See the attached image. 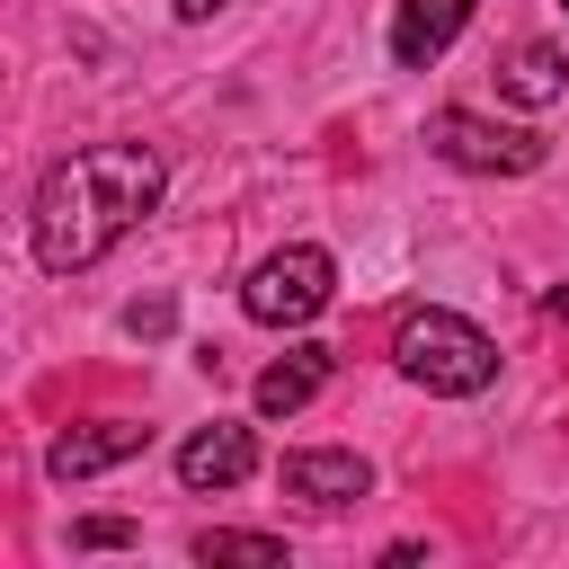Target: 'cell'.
Listing matches in <instances>:
<instances>
[{
    "mask_svg": "<svg viewBox=\"0 0 569 569\" xmlns=\"http://www.w3.org/2000/svg\"><path fill=\"white\" fill-rule=\"evenodd\" d=\"M160 151L151 142H89L71 160H53L36 178V213H27V240H36V267L44 276H80L98 267L151 204H160Z\"/></svg>",
    "mask_w": 569,
    "mask_h": 569,
    "instance_id": "cell-1",
    "label": "cell"
},
{
    "mask_svg": "<svg viewBox=\"0 0 569 569\" xmlns=\"http://www.w3.org/2000/svg\"><path fill=\"white\" fill-rule=\"evenodd\" d=\"M391 356H400V373H409L418 391H436V400H471V391L498 382V347H489V329H471L462 311H436V302L400 320Z\"/></svg>",
    "mask_w": 569,
    "mask_h": 569,
    "instance_id": "cell-2",
    "label": "cell"
},
{
    "mask_svg": "<svg viewBox=\"0 0 569 569\" xmlns=\"http://www.w3.org/2000/svg\"><path fill=\"white\" fill-rule=\"evenodd\" d=\"M329 284H338L329 249L293 240V249H276V258H258V267H249V284H240V311H249L258 329H302V320L329 302Z\"/></svg>",
    "mask_w": 569,
    "mask_h": 569,
    "instance_id": "cell-3",
    "label": "cell"
},
{
    "mask_svg": "<svg viewBox=\"0 0 569 569\" xmlns=\"http://www.w3.org/2000/svg\"><path fill=\"white\" fill-rule=\"evenodd\" d=\"M427 151L453 160V169H480V178H525L542 169V133L533 124H489L471 107H436L427 116Z\"/></svg>",
    "mask_w": 569,
    "mask_h": 569,
    "instance_id": "cell-4",
    "label": "cell"
},
{
    "mask_svg": "<svg viewBox=\"0 0 569 569\" xmlns=\"http://www.w3.org/2000/svg\"><path fill=\"white\" fill-rule=\"evenodd\" d=\"M142 445H151V427H133V418H89V427H62V436L44 445V471H53V480H89V471L133 462Z\"/></svg>",
    "mask_w": 569,
    "mask_h": 569,
    "instance_id": "cell-5",
    "label": "cell"
},
{
    "mask_svg": "<svg viewBox=\"0 0 569 569\" xmlns=\"http://www.w3.org/2000/svg\"><path fill=\"white\" fill-rule=\"evenodd\" d=\"M249 471H258V436L231 427V418H213V427H196V436L178 445V480H187V489H240Z\"/></svg>",
    "mask_w": 569,
    "mask_h": 569,
    "instance_id": "cell-6",
    "label": "cell"
},
{
    "mask_svg": "<svg viewBox=\"0 0 569 569\" xmlns=\"http://www.w3.org/2000/svg\"><path fill=\"white\" fill-rule=\"evenodd\" d=\"M462 27H471V0H391V62L427 71Z\"/></svg>",
    "mask_w": 569,
    "mask_h": 569,
    "instance_id": "cell-7",
    "label": "cell"
},
{
    "mask_svg": "<svg viewBox=\"0 0 569 569\" xmlns=\"http://www.w3.org/2000/svg\"><path fill=\"white\" fill-rule=\"evenodd\" d=\"M284 489L311 498V507H356V498L373 489V462H365V453H329V445H311V453H284Z\"/></svg>",
    "mask_w": 569,
    "mask_h": 569,
    "instance_id": "cell-8",
    "label": "cell"
},
{
    "mask_svg": "<svg viewBox=\"0 0 569 569\" xmlns=\"http://www.w3.org/2000/svg\"><path fill=\"white\" fill-rule=\"evenodd\" d=\"M320 382H329V347H284L267 373H258V418H293V409H311L320 400Z\"/></svg>",
    "mask_w": 569,
    "mask_h": 569,
    "instance_id": "cell-9",
    "label": "cell"
},
{
    "mask_svg": "<svg viewBox=\"0 0 569 569\" xmlns=\"http://www.w3.org/2000/svg\"><path fill=\"white\" fill-rule=\"evenodd\" d=\"M498 89H507L516 107H551V98L569 89V62H560V44H516V53L498 62Z\"/></svg>",
    "mask_w": 569,
    "mask_h": 569,
    "instance_id": "cell-10",
    "label": "cell"
},
{
    "mask_svg": "<svg viewBox=\"0 0 569 569\" xmlns=\"http://www.w3.org/2000/svg\"><path fill=\"white\" fill-rule=\"evenodd\" d=\"M196 560L213 569V560H231V569H284L293 551H284V533H231V525H213V533H196Z\"/></svg>",
    "mask_w": 569,
    "mask_h": 569,
    "instance_id": "cell-11",
    "label": "cell"
},
{
    "mask_svg": "<svg viewBox=\"0 0 569 569\" xmlns=\"http://www.w3.org/2000/svg\"><path fill=\"white\" fill-rule=\"evenodd\" d=\"M71 542H80V551H124V542H133V525H124V516H80V525H71Z\"/></svg>",
    "mask_w": 569,
    "mask_h": 569,
    "instance_id": "cell-12",
    "label": "cell"
},
{
    "mask_svg": "<svg viewBox=\"0 0 569 569\" xmlns=\"http://www.w3.org/2000/svg\"><path fill=\"white\" fill-rule=\"evenodd\" d=\"M124 329H133V338H160V329H169V302H133Z\"/></svg>",
    "mask_w": 569,
    "mask_h": 569,
    "instance_id": "cell-13",
    "label": "cell"
},
{
    "mask_svg": "<svg viewBox=\"0 0 569 569\" xmlns=\"http://www.w3.org/2000/svg\"><path fill=\"white\" fill-rule=\"evenodd\" d=\"M213 9H231V0H178V18H187V27H204Z\"/></svg>",
    "mask_w": 569,
    "mask_h": 569,
    "instance_id": "cell-14",
    "label": "cell"
},
{
    "mask_svg": "<svg viewBox=\"0 0 569 569\" xmlns=\"http://www.w3.org/2000/svg\"><path fill=\"white\" fill-rule=\"evenodd\" d=\"M542 311H551V320H569V284H551V293H542Z\"/></svg>",
    "mask_w": 569,
    "mask_h": 569,
    "instance_id": "cell-15",
    "label": "cell"
},
{
    "mask_svg": "<svg viewBox=\"0 0 569 569\" xmlns=\"http://www.w3.org/2000/svg\"><path fill=\"white\" fill-rule=\"evenodd\" d=\"M560 9H569V0H560Z\"/></svg>",
    "mask_w": 569,
    "mask_h": 569,
    "instance_id": "cell-16",
    "label": "cell"
}]
</instances>
